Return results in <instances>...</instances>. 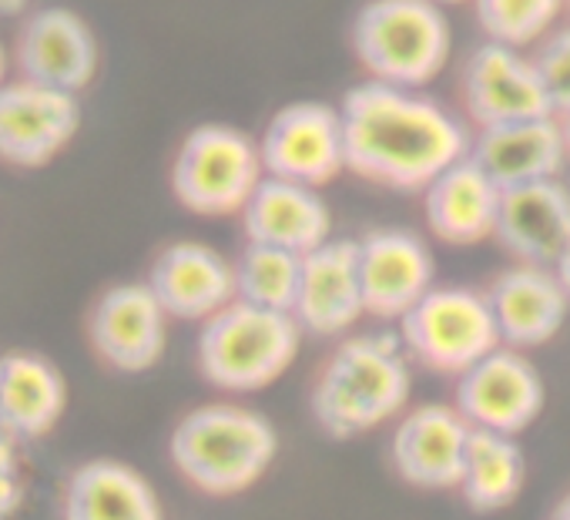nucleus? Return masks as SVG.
<instances>
[{
	"mask_svg": "<svg viewBox=\"0 0 570 520\" xmlns=\"http://www.w3.org/2000/svg\"><path fill=\"white\" fill-rule=\"evenodd\" d=\"M265 175L323 188L346 171L343 111L326 101H293L278 108L258 138Z\"/></svg>",
	"mask_w": 570,
	"mask_h": 520,
	"instance_id": "6e6552de",
	"label": "nucleus"
},
{
	"mask_svg": "<svg viewBox=\"0 0 570 520\" xmlns=\"http://www.w3.org/2000/svg\"><path fill=\"white\" fill-rule=\"evenodd\" d=\"M293 316L303 333L320 340L343 336L366 316L356 238H330L303 255V279Z\"/></svg>",
	"mask_w": 570,
	"mask_h": 520,
	"instance_id": "f3484780",
	"label": "nucleus"
},
{
	"mask_svg": "<svg viewBox=\"0 0 570 520\" xmlns=\"http://www.w3.org/2000/svg\"><path fill=\"white\" fill-rule=\"evenodd\" d=\"M460 98L476 131L553 115L530 55L493 41H483L466 55L460 68Z\"/></svg>",
	"mask_w": 570,
	"mask_h": 520,
	"instance_id": "f8f14e48",
	"label": "nucleus"
},
{
	"mask_svg": "<svg viewBox=\"0 0 570 520\" xmlns=\"http://www.w3.org/2000/svg\"><path fill=\"white\" fill-rule=\"evenodd\" d=\"M31 0H0V18H18L28 11Z\"/></svg>",
	"mask_w": 570,
	"mask_h": 520,
	"instance_id": "7c9ffc66",
	"label": "nucleus"
},
{
	"mask_svg": "<svg viewBox=\"0 0 570 520\" xmlns=\"http://www.w3.org/2000/svg\"><path fill=\"white\" fill-rule=\"evenodd\" d=\"M61 520H165V510L145 473L125 460L95 457L68 473Z\"/></svg>",
	"mask_w": 570,
	"mask_h": 520,
	"instance_id": "5701e85b",
	"label": "nucleus"
},
{
	"mask_svg": "<svg viewBox=\"0 0 570 520\" xmlns=\"http://www.w3.org/2000/svg\"><path fill=\"white\" fill-rule=\"evenodd\" d=\"M245 242L309 255L333 238V212L320 188L265 175L242 208Z\"/></svg>",
	"mask_w": 570,
	"mask_h": 520,
	"instance_id": "aec40b11",
	"label": "nucleus"
},
{
	"mask_svg": "<svg viewBox=\"0 0 570 520\" xmlns=\"http://www.w3.org/2000/svg\"><path fill=\"white\" fill-rule=\"evenodd\" d=\"M303 336L293 313L235 300L202 323L195 363L202 380L222 393H258L296 363Z\"/></svg>",
	"mask_w": 570,
	"mask_h": 520,
	"instance_id": "39448f33",
	"label": "nucleus"
},
{
	"mask_svg": "<svg viewBox=\"0 0 570 520\" xmlns=\"http://www.w3.org/2000/svg\"><path fill=\"white\" fill-rule=\"evenodd\" d=\"M550 520H570V493L557 500V507H553V513H550Z\"/></svg>",
	"mask_w": 570,
	"mask_h": 520,
	"instance_id": "2f4dec72",
	"label": "nucleus"
},
{
	"mask_svg": "<svg viewBox=\"0 0 570 520\" xmlns=\"http://www.w3.org/2000/svg\"><path fill=\"white\" fill-rule=\"evenodd\" d=\"M530 61L540 75L553 115L557 118L567 115L570 111V24H560L547 38H540L530 51Z\"/></svg>",
	"mask_w": 570,
	"mask_h": 520,
	"instance_id": "cd10ccee",
	"label": "nucleus"
},
{
	"mask_svg": "<svg viewBox=\"0 0 570 520\" xmlns=\"http://www.w3.org/2000/svg\"><path fill=\"white\" fill-rule=\"evenodd\" d=\"M278 453L268 416L242 403H205L188 410L171 436V467L208 497H235L255 487Z\"/></svg>",
	"mask_w": 570,
	"mask_h": 520,
	"instance_id": "7ed1b4c3",
	"label": "nucleus"
},
{
	"mask_svg": "<svg viewBox=\"0 0 570 520\" xmlns=\"http://www.w3.org/2000/svg\"><path fill=\"white\" fill-rule=\"evenodd\" d=\"M11 58L18 65V78L68 95H81L98 78L101 65L91 24L78 11L58 4L38 8L21 21Z\"/></svg>",
	"mask_w": 570,
	"mask_h": 520,
	"instance_id": "9b49d317",
	"label": "nucleus"
},
{
	"mask_svg": "<svg viewBox=\"0 0 570 520\" xmlns=\"http://www.w3.org/2000/svg\"><path fill=\"white\" fill-rule=\"evenodd\" d=\"M560 128H563V141H567V158H570V111L560 115Z\"/></svg>",
	"mask_w": 570,
	"mask_h": 520,
	"instance_id": "473e14b6",
	"label": "nucleus"
},
{
	"mask_svg": "<svg viewBox=\"0 0 570 520\" xmlns=\"http://www.w3.org/2000/svg\"><path fill=\"white\" fill-rule=\"evenodd\" d=\"M350 45L370 81L420 91L446 68L453 28L436 0H366Z\"/></svg>",
	"mask_w": 570,
	"mask_h": 520,
	"instance_id": "20e7f679",
	"label": "nucleus"
},
{
	"mask_svg": "<svg viewBox=\"0 0 570 520\" xmlns=\"http://www.w3.org/2000/svg\"><path fill=\"white\" fill-rule=\"evenodd\" d=\"M436 4L443 8V4H466V0H436ZM470 4H473V0H470Z\"/></svg>",
	"mask_w": 570,
	"mask_h": 520,
	"instance_id": "f704fd0d",
	"label": "nucleus"
},
{
	"mask_svg": "<svg viewBox=\"0 0 570 520\" xmlns=\"http://www.w3.org/2000/svg\"><path fill=\"white\" fill-rule=\"evenodd\" d=\"M553 273H557V279L563 283V290H567V296H570V245H567V252L560 255V263L553 266Z\"/></svg>",
	"mask_w": 570,
	"mask_h": 520,
	"instance_id": "c756f323",
	"label": "nucleus"
},
{
	"mask_svg": "<svg viewBox=\"0 0 570 520\" xmlns=\"http://www.w3.org/2000/svg\"><path fill=\"white\" fill-rule=\"evenodd\" d=\"M503 188L466 155L440 171L423 192L430 232L446 245H476L493 238Z\"/></svg>",
	"mask_w": 570,
	"mask_h": 520,
	"instance_id": "4be33fe9",
	"label": "nucleus"
},
{
	"mask_svg": "<svg viewBox=\"0 0 570 520\" xmlns=\"http://www.w3.org/2000/svg\"><path fill=\"white\" fill-rule=\"evenodd\" d=\"M168 178L181 208L222 218L242 215L245 202L265 178V165L252 135L225 121H205L181 138Z\"/></svg>",
	"mask_w": 570,
	"mask_h": 520,
	"instance_id": "423d86ee",
	"label": "nucleus"
},
{
	"mask_svg": "<svg viewBox=\"0 0 570 520\" xmlns=\"http://www.w3.org/2000/svg\"><path fill=\"white\" fill-rule=\"evenodd\" d=\"M563 4H570V0H563Z\"/></svg>",
	"mask_w": 570,
	"mask_h": 520,
	"instance_id": "c9c22d12",
	"label": "nucleus"
},
{
	"mask_svg": "<svg viewBox=\"0 0 570 520\" xmlns=\"http://www.w3.org/2000/svg\"><path fill=\"white\" fill-rule=\"evenodd\" d=\"M68 410L65 373L41 353H0V426L18 443L48 436Z\"/></svg>",
	"mask_w": 570,
	"mask_h": 520,
	"instance_id": "b1692460",
	"label": "nucleus"
},
{
	"mask_svg": "<svg viewBox=\"0 0 570 520\" xmlns=\"http://www.w3.org/2000/svg\"><path fill=\"white\" fill-rule=\"evenodd\" d=\"M567 4L563 0H473L476 24L493 45L507 48H533L557 28V18Z\"/></svg>",
	"mask_w": 570,
	"mask_h": 520,
	"instance_id": "bb28decb",
	"label": "nucleus"
},
{
	"mask_svg": "<svg viewBox=\"0 0 570 520\" xmlns=\"http://www.w3.org/2000/svg\"><path fill=\"white\" fill-rule=\"evenodd\" d=\"M81 131L78 95L14 78L0 85V165L45 168Z\"/></svg>",
	"mask_w": 570,
	"mask_h": 520,
	"instance_id": "1a4fd4ad",
	"label": "nucleus"
},
{
	"mask_svg": "<svg viewBox=\"0 0 570 520\" xmlns=\"http://www.w3.org/2000/svg\"><path fill=\"white\" fill-rule=\"evenodd\" d=\"M527 480V460L517 443V436L493 433V430H473L463 477H460V497L476 513H497L510 507Z\"/></svg>",
	"mask_w": 570,
	"mask_h": 520,
	"instance_id": "393cba45",
	"label": "nucleus"
},
{
	"mask_svg": "<svg viewBox=\"0 0 570 520\" xmlns=\"http://www.w3.org/2000/svg\"><path fill=\"white\" fill-rule=\"evenodd\" d=\"M360 242V283L366 316L400 323L433 286L436 258L413 228H370Z\"/></svg>",
	"mask_w": 570,
	"mask_h": 520,
	"instance_id": "ddd939ff",
	"label": "nucleus"
},
{
	"mask_svg": "<svg viewBox=\"0 0 570 520\" xmlns=\"http://www.w3.org/2000/svg\"><path fill=\"white\" fill-rule=\"evenodd\" d=\"M473 426L450 403H423L400 416L390 436V463L420 490H456Z\"/></svg>",
	"mask_w": 570,
	"mask_h": 520,
	"instance_id": "2eb2a0df",
	"label": "nucleus"
},
{
	"mask_svg": "<svg viewBox=\"0 0 570 520\" xmlns=\"http://www.w3.org/2000/svg\"><path fill=\"white\" fill-rule=\"evenodd\" d=\"M88 343L115 373H148L168 346V313L148 283L108 286L88 313Z\"/></svg>",
	"mask_w": 570,
	"mask_h": 520,
	"instance_id": "4468645a",
	"label": "nucleus"
},
{
	"mask_svg": "<svg viewBox=\"0 0 570 520\" xmlns=\"http://www.w3.org/2000/svg\"><path fill=\"white\" fill-rule=\"evenodd\" d=\"M410 393L413 370L400 333H360L323 363L309 410L326 436L353 440L406 413Z\"/></svg>",
	"mask_w": 570,
	"mask_h": 520,
	"instance_id": "f03ea898",
	"label": "nucleus"
},
{
	"mask_svg": "<svg viewBox=\"0 0 570 520\" xmlns=\"http://www.w3.org/2000/svg\"><path fill=\"white\" fill-rule=\"evenodd\" d=\"M303 279V255L262 242H245L235 258V296L242 303L293 313Z\"/></svg>",
	"mask_w": 570,
	"mask_h": 520,
	"instance_id": "a878e982",
	"label": "nucleus"
},
{
	"mask_svg": "<svg viewBox=\"0 0 570 520\" xmlns=\"http://www.w3.org/2000/svg\"><path fill=\"white\" fill-rule=\"evenodd\" d=\"M18 440L0 426V520H14L24 507V470Z\"/></svg>",
	"mask_w": 570,
	"mask_h": 520,
	"instance_id": "c85d7f7f",
	"label": "nucleus"
},
{
	"mask_svg": "<svg viewBox=\"0 0 570 520\" xmlns=\"http://www.w3.org/2000/svg\"><path fill=\"white\" fill-rule=\"evenodd\" d=\"M400 340L413 363L443 376H463L503 346L487 293L470 286H433L400 320Z\"/></svg>",
	"mask_w": 570,
	"mask_h": 520,
	"instance_id": "0eeeda50",
	"label": "nucleus"
},
{
	"mask_svg": "<svg viewBox=\"0 0 570 520\" xmlns=\"http://www.w3.org/2000/svg\"><path fill=\"white\" fill-rule=\"evenodd\" d=\"M148 290L168 313V320L205 323L235 303V263L205 242H171L148 269Z\"/></svg>",
	"mask_w": 570,
	"mask_h": 520,
	"instance_id": "dca6fc26",
	"label": "nucleus"
},
{
	"mask_svg": "<svg viewBox=\"0 0 570 520\" xmlns=\"http://www.w3.org/2000/svg\"><path fill=\"white\" fill-rule=\"evenodd\" d=\"M8 81V51H4V45H0V85Z\"/></svg>",
	"mask_w": 570,
	"mask_h": 520,
	"instance_id": "72a5a7b5",
	"label": "nucleus"
},
{
	"mask_svg": "<svg viewBox=\"0 0 570 520\" xmlns=\"http://www.w3.org/2000/svg\"><path fill=\"white\" fill-rule=\"evenodd\" d=\"M470 158L507 192L517 185L560 178L567 165V141L557 115L523 118L493 128H480L470 145Z\"/></svg>",
	"mask_w": 570,
	"mask_h": 520,
	"instance_id": "412c9836",
	"label": "nucleus"
},
{
	"mask_svg": "<svg viewBox=\"0 0 570 520\" xmlns=\"http://www.w3.org/2000/svg\"><path fill=\"white\" fill-rule=\"evenodd\" d=\"M346 171L393 192H426L453 161L470 155V128L436 98L383 81L346 91Z\"/></svg>",
	"mask_w": 570,
	"mask_h": 520,
	"instance_id": "f257e3e1",
	"label": "nucleus"
},
{
	"mask_svg": "<svg viewBox=\"0 0 570 520\" xmlns=\"http://www.w3.org/2000/svg\"><path fill=\"white\" fill-rule=\"evenodd\" d=\"M493 238L513 263L553 269L570 245V188L560 178L507 188Z\"/></svg>",
	"mask_w": 570,
	"mask_h": 520,
	"instance_id": "a211bd4d",
	"label": "nucleus"
},
{
	"mask_svg": "<svg viewBox=\"0 0 570 520\" xmlns=\"http://www.w3.org/2000/svg\"><path fill=\"white\" fill-rule=\"evenodd\" d=\"M543 380L540 370L523 356V350L497 346L463 376H456L453 406L466 416L473 430H493L517 436L543 413Z\"/></svg>",
	"mask_w": 570,
	"mask_h": 520,
	"instance_id": "9d476101",
	"label": "nucleus"
},
{
	"mask_svg": "<svg viewBox=\"0 0 570 520\" xmlns=\"http://www.w3.org/2000/svg\"><path fill=\"white\" fill-rule=\"evenodd\" d=\"M487 303L510 350H537L550 343L570 313V296L553 269L513 263L487 286Z\"/></svg>",
	"mask_w": 570,
	"mask_h": 520,
	"instance_id": "6ab92c4d",
	"label": "nucleus"
}]
</instances>
